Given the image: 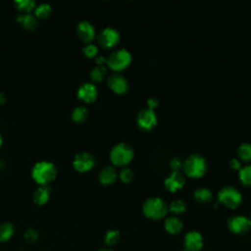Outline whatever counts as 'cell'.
I'll return each mask as SVG.
<instances>
[{"label": "cell", "mask_w": 251, "mask_h": 251, "mask_svg": "<svg viewBox=\"0 0 251 251\" xmlns=\"http://www.w3.org/2000/svg\"><path fill=\"white\" fill-rule=\"evenodd\" d=\"M7 101V97L3 92H0V105H4Z\"/></svg>", "instance_id": "cell-37"}, {"label": "cell", "mask_w": 251, "mask_h": 251, "mask_svg": "<svg viewBox=\"0 0 251 251\" xmlns=\"http://www.w3.org/2000/svg\"><path fill=\"white\" fill-rule=\"evenodd\" d=\"M193 196H194V199L197 202L205 204V203H208V202H210L212 200L213 193L207 187H198V188H196L194 190Z\"/></svg>", "instance_id": "cell-23"}, {"label": "cell", "mask_w": 251, "mask_h": 251, "mask_svg": "<svg viewBox=\"0 0 251 251\" xmlns=\"http://www.w3.org/2000/svg\"><path fill=\"white\" fill-rule=\"evenodd\" d=\"M95 62H96V65L104 66V64H106V57H104L102 55H97L95 57Z\"/></svg>", "instance_id": "cell-36"}, {"label": "cell", "mask_w": 251, "mask_h": 251, "mask_svg": "<svg viewBox=\"0 0 251 251\" xmlns=\"http://www.w3.org/2000/svg\"><path fill=\"white\" fill-rule=\"evenodd\" d=\"M229 167L232 169V170H240L241 169V162L239 161V159L237 158H232L229 160V163H228Z\"/></svg>", "instance_id": "cell-34"}, {"label": "cell", "mask_w": 251, "mask_h": 251, "mask_svg": "<svg viewBox=\"0 0 251 251\" xmlns=\"http://www.w3.org/2000/svg\"><path fill=\"white\" fill-rule=\"evenodd\" d=\"M218 200L224 206L229 209H235L241 204L242 196L239 190L234 186L227 185L222 187L218 192Z\"/></svg>", "instance_id": "cell-6"}, {"label": "cell", "mask_w": 251, "mask_h": 251, "mask_svg": "<svg viewBox=\"0 0 251 251\" xmlns=\"http://www.w3.org/2000/svg\"><path fill=\"white\" fill-rule=\"evenodd\" d=\"M76 96L84 103H91L96 100L98 96V89L94 83L86 81L78 86Z\"/></svg>", "instance_id": "cell-11"}, {"label": "cell", "mask_w": 251, "mask_h": 251, "mask_svg": "<svg viewBox=\"0 0 251 251\" xmlns=\"http://www.w3.org/2000/svg\"><path fill=\"white\" fill-rule=\"evenodd\" d=\"M98 251H113L112 249H109V248H103V249H100Z\"/></svg>", "instance_id": "cell-38"}, {"label": "cell", "mask_w": 251, "mask_h": 251, "mask_svg": "<svg viewBox=\"0 0 251 251\" xmlns=\"http://www.w3.org/2000/svg\"><path fill=\"white\" fill-rule=\"evenodd\" d=\"M145 217L152 220H160L164 218L168 212V206L165 201L159 197H149L142 206Z\"/></svg>", "instance_id": "cell-4"}, {"label": "cell", "mask_w": 251, "mask_h": 251, "mask_svg": "<svg viewBox=\"0 0 251 251\" xmlns=\"http://www.w3.org/2000/svg\"><path fill=\"white\" fill-rule=\"evenodd\" d=\"M207 167L206 159L197 153L190 154L182 164L185 175L190 177H200L204 176L207 171Z\"/></svg>", "instance_id": "cell-2"}, {"label": "cell", "mask_w": 251, "mask_h": 251, "mask_svg": "<svg viewBox=\"0 0 251 251\" xmlns=\"http://www.w3.org/2000/svg\"><path fill=\"white\" fill-rule=\"evenodd\" d=\"M53 14V7L49 3H40L36 5L33 15L37 20H46L49 19Z\"/></svg>", "instance_id": "cell-20"}, {"label": "cell", "mask_w": 251, "mask_h": 251, "mask_svg": "<svg viewBox=\"0 0 251 251\" xmlns=\"http://www.w3.org/2000/svg\"><path fill=\"white\" fill-rule=\"evenodd\" d=\"M98 46L94 43H87L82 47V53L87 58H95L98 54Z\"/></svg>", "instance_id": "cell-31"}, {"label": "cell", "mask_w": 251, "mask_h": 251, "mask_svg": "<svg viewBox=\"0 0 251 251\" xmlns=\"http://www.w3.org/2000/svg\"><path fill=\"white\" fill-rule=\"evenodd\" d=\"M119 177L123 182H129L133 178V171L130 168L125 167L120 171Z\"/></svg>", "instance_id": "cell-32"}, {"label": "cell", "mask_w": 251, "mask_h": 251, "mask_svg": "<svg viewBox=\"0 0 251 251\" xmlns=\"http://www.w3.org/2000/svg\"><path fill=\"white\" fill-rule=\"evenodd\" d=\"M170 167L173 171H179V169L182 167L181 159L177 156H175L170 161Z\"/></svg>", "instance_id": "cell-33"}, {"label": "cell", "mask_w": 251, "mask_h": 251, "mask_svg": "<svg viewBox=\"0 0 251 251\" xmlns=\"http://www.w3.org/2000/svg\"><path fill=\"white\" fill-rule=\"evenodd\" d=\"M203 246L202 234L196 230L188 231L183 240L182 251H199Z\"/></svg>", "instance_id": "cell-14"}, {"label": "cell", "mask_w": 251, "mask_h": 251, "mask_svg": "<svg viewBox=\"0 0 251 251\" xmlns=\"http://www.w3.org/2000/svg\"><path fill=\"white\" fill-rule=\"evenodd\" d=\"M165 229L171 234L179 233L182 229V222L175 216H171L165 221Z\"/></svg>", "instance_id": "cell-19"}, {"label": "cell", "mask_w": 251, "mask_h": 251, "mask_svg": "<svg viewBox=\"0 0 251 251\" xmlns=\"http://www.w3.org/2000/svg\"><path fill=\"white\" fill-rule=\"evenodd\" d=\"M16 22L26 31H34L38 27V20L33 14H19Z\"/></svg>", "instance_id": "cell-16"}, {"label": "cell", "mask_w": 251, "mask_h": 251, "mask_svg": "<svg viewBox=\"0 0 251 251\" xmlns=\"http://www.w3.org/2000/svg\"><path fill=\"white\" fill-rule=\"evenodd\" d=\"M76 34L79 39L84 43H91L96 35L94 25L88 21H80L76 25Z\"/></svg>", "instance_id": "cell-13"}, {"label": "cell", "mask_w": 251, "mask_h": 251, "mask_svg": "<svg viewBox=\"0 0 251 251\" xmlns=\"http://www.w3.org/2000/svg\"><path fill=\"white\" fill-rule=\"evenodd\" d=\"M121 35L118 29L112 26H106L101 29L98 33L97 40L101 47L103 48H112L118 44L120 41Z\"/></svg>", "instance_id": "cell-7"}, {"label": "cell", "mask_w": 251, "mask_h": 251, "mask_svg": "<svg viewBox=\"0 0 251 251\" xmlns=\"http://www.w3.org/2000/svg\"><path fill=\"white\" fill-rule=\"evenodd\" d=\"M186 209V204L181 199H175L170 204V211L175 214H180Z\"/></svg>", "instance_id": "cell-30"}, {"label": "cell", "mask_w": 251, "mask_h": 251, "mask_svg": "<svg viewBox=\"0 0 251 251\" xmlns=\"http://www.w3.org/2000/svg\"><path fill=\"white\" fill-rule=\"evenodd\" d=\"M88 109L85 106H76L73 109L71 114V119L75 124H82L84 123L88 118Z\"/></svg>", "instance_id": "cell-21"}, {"label": "cell", "mask_w": 251, "mask_h": 251, "mask_svg": "<svg viewBox=\"0 0 251 251\" xmlns=\"http://www.w3.org/2000/svg\"><path fill=\"white\" fill-rule=\"evenodd\" d=\"M185 183V177L179 171H173L164 181V185L168 191L175 192L180 189Z\"/></svg>", "instance_id": "cell-15"}, {"label": "cell", "mask_w": 251, "mask_h": 251, "mask_svg": "<svg viewBox=\"0 0 251 251\" xmlns=\"http://www.w3.org/2000/svg\"><path fill=\"white\" fill-rule=\"evenodd\" d=\"M118 174L113 166H104L98 173V180L101 184L109 185L116 181Z\"/></svg>", "instance_id": "cell-17"}, {"label": "cell", "mask_w": 251, "mask_h": 251, "mask_svg": "<svg viewBox=\"0 0 251 251\" xmlns=\"http://www.w3.org/2000/svg\"><path fill=\"white\" fill-rule=\"evenodd\" d=\"M131 62V53L126 48L114 50L106 58V65L113 71H122Z\"/></svg>", "instance_id": "cell-5"}, {"label": "cell", "mask_w": 251, "mask_h": 251, "mask_svg": "<svg viewBox=\"0 0 251 251\" xmlns=\"http://www.w3.org/2000/svg\"><path fill=\"white\" fill-rule=\"evenodd\" d=\"M237 156L243 161L251 160V144L249 142H242L237 148Z\"/></svg>", "instance_id": "cell-26"}, {"label": "cell", "mask_w": 251, "mask_h": 251, "mask_svg": "<svg viewBox=\"0 0 251 251\" xmlns=\"http://www.w3.org/2000/svg\"><path fill=\"white\" fill-rule=\"evenodd\" d=\"M227 226L235 234H245L251 228V221L247 217L235 215L227 220Z\"/></svg>", "instance_id": "cell-9"}, {"label": "cell", "mask_w": 251, "mask_h": 251, "mask_svg": "<svg viewBox=\"0 0 251 251\" xmlns=\"http://www.w3.org/2000/svg\"><path fill=\"white\" fill-rule=\"evenodd\" d=\"M250 221H251V217H250Z\"/></svg>", "instance_id": "cell-40"}, {"label": "cell", "mask_w": 251, "mask_h": 251, "mask_svg": "<svg viewBox=\"0 0 251 251\" xmlns=\"http://www.w3.org/2000/svg\"><path fill=\"white\" fill-rule=\"evenodd\" d=\"M50 195H51V191L48 185L38 186L32 194V200L36 205L43 206L49 201Z\"/></svg>", "instance_id": "cell-18"}, {"label": "cell", "mask_w": 251, "mask_h": 251, "mask_svg": "<svg viewBox=\"0 0 251 251\" xmlns=\"http://www.w3.org/2000/svg\"><path fill=\"white\" fill-rule=\"evenodd\" d=\"M107 75V68L104 66H99L96 65L95 67H93L89 73V76L91 78V80L93 81H101L105 78Z\"/></svg>", "instance_id": "cell-25"}, {"label": "cell", "mask_w": 251, "mask_h": 251, "mask_svg": "<svg viewBox=\"0 0 251 251\" xmlns=\"http://www.w3.org/2000/svg\"><path fill=\"white\" fill-rule=\"evenodd\" d=\"M95 165V157L90 152L81 151L75 155L73 159V167L78 173H86Z\"/></svg>", "instance_id": "cell-8"}, {"label": "cell", "mask_w": 251, "mask_h": 251, "mask_svg": "<svg viewBox=\"0 0 251 251\" xmlns=\"http://www.w3.org/2000/svg\"><path fill=\"white\" fill-rule=\"evenodd\" d=\"M38 238H39V233L33 227H29L25 229V231L24 232V239L27 244H33L37 242Z\"/></svg>", "instance_id": "cell-29"}, {"label": "cell", "mask_w": 251, "mask_h": 251, "mask_svg": "<svg viewBox=\"0 0 251 251\" xmlns=\"http://www.w3.org/2000/svg\"><path fill=\"white\" fill-rule=\"evenodd\" d=\"M147 105H148V108L149 109H152L154 110V108H156L158 105H159V100L156 98V97H149L147 99Z\"/></svg>", "instance_id": "cell-35"}, {"label": "cell", "mask_w": 251, "mask_h": 251, "mask_svg": "<svg viewBox=\"0 0 251 251\" xmlns=\"http://www.w3.org/2000/svg\"><path fill=\"white\" fill-rule=\"evenodd\" d=\"M238 177L244 185H251V165L241 167L238 173Z\"/></svg>", "instance_id": "cell-28"}, {"label": "cell", "mask_w": 251, "mask_h": 251, "mask_svg": "<svg viewBox=\"0 0 251 251\" xmlns=\"http://www.w3.org/2000/svg\"><path fill=\"white\" fill-rule=\"evenodd\" d=\"M2 144H3V138H2V135H1V133H0V148H1Z\"/></svg>", "instance_id": "cell-39"}, {"label": "cell", "mask_w": 251, "mask_h": 251, "mask_svg": "<svg viewBox=\"0 0 251 251\" xmlns=\"http://www.w3.org/2000/svg\"><path fill=\"white\" fill-rule=\"evenodd\" d=\"M107 85L117 94H123L128 89V82L126 78L119 73H114L109 75L107 78Z\"/></svg>", "instance_id": "cell-12"}, {"label": "cell", "mask_w": 251, "mask_h": 251, "mask_svg": "<svg viewBox=\"0 0 251 251\" xmlns=\"http://www.w3.org/2000/svg\"><path fill=\"white\" fill-rule=\"evenodd\" d=\"M132 147L126 142H119L110 150V160L113 165L122 167L127 165L133 158Z\"/></svg>", "instance_id": "cell-3"}, {"label": "cell", "mask_w": 251, "mask_h": 251, "mask_svg": "<svg viewBox=\"0 0 251 251\" xmlns=\"http://www.w3.org/2000/svg\"><path fill=\"white\" fill-rule=\"evenodd\" d=\"M121 238V233L117 229H110L106 232L104 236V242L108 246H112L117 244L120 241Z\"/></svg>", "instance_id": "cell-27"}, {"label": "cell", "mask_w": 251, "mask_h": 251, "mask_svg": "<svg viewBox=\"0 0 251 251\" xmlns=\"http://www.w3.org/2000/svg\"><path fill=\"white\" fill-rule=\"evenodd\" d=\"M36 2L33 0H15L14 6L21 14H30L36 7Z\"/></svg>", "instance_id": "cell-22"}, {"label": "cell", "mask_w": 251, "mask_h": 251, "mask_svg": "<svg viewBox=\"0 0 251 251\" xmlns=\"http://www.w3.org/2000/svg\"><path fill=\"white\" fill-rule=\"evenodd\" d=\"M15 233V226L10 222L0 224V242H6L10 240Z\"/></svg>", "instance_id": "cell-24"}, {"label": "cell", "mask_w": 251, "mask_h": 251, "mask_svg": "<svg viewBox=\"0 0 251 251\" xmlns=\"http://www.w3.org/2000/svg\"><path fill=\"white\" fill-rule=\"evenodd\" d=\"M136 124L141 129L149 130L156 126L157 115L154 110L149 108H143L136 115Z\"/></svg>", "instance_id": "cell-10"}, {"label": "cell", "mask_w": 251, "mask_h": 251, "mask_svg": "<svg viewBox=\"0 0 251 251\" xmlns=\"http://www.w3.org/2000/svg\"><path fill=\"white\" fill-rule=\"evenodd\" d=\"M57 167L50 161H38L31 168V177L38 186L49 185L57 176Z\"/></svg>", "instance_id": "cell-1"}]
</instances>
